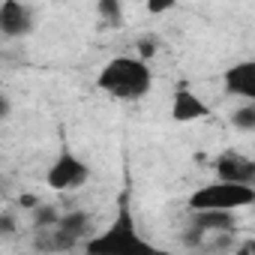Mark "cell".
I'll use <instances>...</instances> for the list:
<instances>
[{
	"mask_svg": "<svg viewBox=\"0 0 255 255\" xmlns=\"http://www.w3.org/2000/svg\"><path fill=\"white\" fill-rule=\"evenodd\" d=\"M231 246H234V237H231V231H213V240H210V243H204L201 249L222 252V249H231Z\"/></svg>",
	"mask_w": 255,
	"mask_h": 255,
	"instance_id": "cell-15",
	"label": "cell"
},
{
	"mask_svg": "<svg viewBox=\"0 0 255 255\" xmlns=\"http://www.w3.org/2000/svg\"><path fill=\"white\" fill-rule=\"evenodd\" d=\"M174 3H177V0H147V12L150 15H162V12L174 9Z\"/></svg>",
	"mask_w": 255,
	"mask_h": 255,
	"instance_id": "cell-16",
	"label": "cell"
},
{
	"mask_svg": "<svg viewBox=\"0 0 255 255\" xmlns=\"http://www.w3.org/2000/svg\"><path fill=\"white\" fill-rule=\"evenodd\" d=\"M87 180H90V168H87V162H81L69 147L60 150V156L51 162V168H48V174H45V183H48L54 192H72V189H81Z\"/></svg>",
	"mask_w": 255,
	"mask_h": 255,
	"instance_id": "cell-5",
	"label": "cell"
},
{
	"mask_svg": "<svg viewBox=\"0 0 255 255\" xmlns=\"http://www.w3.org/2000/svg\"><path fill=\"white\" fill-rule=\"evenodd\" d=\"M96 9L105 21H120V0H96Z\"/></svg>",
	"mask_w": 255,
	"mask_h": 255,
	"instance_id": "cell-13",
	"label": "cell"
},
{
	"mask_svg": "<svg viewBox=\"0 0 255 255\" xmlns=\"http://www.w3.org/2000/svg\"><path fill=\"white\" fill-rule=\"evenodd\" d=\"M153 54H156V39H153V36H144V39L138 42V57L150 60Z\"/></svg>",
	"mask_w": 255,
	"mask_h": 255,
	"instance_id": "cell-18",
	"label": "cell"
},
{
	"mask_svg": "<svg viewBox=\"0 0 255 255\" xmlns=\"http://www.w3.org/2000/svg\"><path fill=\"white\" fill-rule=\"evenodd\" d=\"M12 114V105H9V96L3 93V96H0V117H9Z\"/></svg>",
	"mask_w": 255,
	"mask_h": 255,
	"instance_id": "cell-20",
	"label": "cell"
},
{
	"mask_svg": "<svg viewBox=\"0 0 255 255\" xmlns=\"http://www.w3.org/2000/svg\"><path fill=\"white\" fill-rule=\"evenodd\" d=\"M249 204H255V186L252 183H231V180H219V177H216V183L201 186L189 198L192 210H207V207L237 210V207H249Z\"/></svg>",
	"mask_w": 255,
	"mask_h": 255,
	"instance_id": "cell-4",
	"label": "cell"
},
{
	"mask_svg": "<svg viewBox=\"0 0 255 255\" xmlns=\"http://www.w3.org/2000/svg\"><path fill=\"white\" fill-rule=\"evenodd\" d=\"M192 222L198 228H204L207 234H213V231H231L237 219H234V210L207 207V210H192Z\"/></svg>",
	"mask_w": 255,
	"mask_h": 255,
	"instance_id": "cell-10",
	"label": "cell"
},
{
	"mask_svg": "<svg viewBox=\"0 0 255 255\" xmlns=\"http://www.w3.org/2000/svg\"><path fill=\"white\" fill-rule=\"evenodd\" d=\"M93 231V219L87 210H69L60 216L54 228H36L33 249L36 252H69Z\"/></svg>",
	"mask_w": 255,
	"mask_h": 255,
	"instance_id": "cell-3",
	"label": "cell"
},
{
	"mask_svg": "<svg viewBox=\"0 0 255 255\" xmlns=\"http://www.w3.org/2000/svg\"><path fill=\"white\" fill-rule=\"evenodd\" d=\"M147 63L150 60H144V57H123V54L111 57L102 66V72L96 78V87L102 93L114 96V99L135 102V99L147 96L150 87H153V72H150Z\"/></svg>",
	"mask_w": 255,
	"mask_h": 255,
	"instance_id": "cell-1",
	"label": "cell"
},
{
	"mask_svg": "<svg viewBox=\"0 0 255 255\" xmlns=\"http://www.w3.org/2000/svg\"><path fill=\"white\" fill-rule=\"evenodd\" d=\"M204 234H207V231H204V228H198V225L192 222V225H189V228H186V231L180 234V240H183V246L201 249V246H204Z\"/></svg>",
	"mask_w": 255,
	"mask_h": 255,
	"instance_id": "cell-14",
	"label": "cell"
},
{
	"mask_svg": "<svg viewBox=\"0 0 255 255\" xmlns=\"http://www.w3.org/2000/svg\"><path fill=\"white\" fill-rule=\"evenodd\" d=\"M222 81H225V90L231 96L255 102V60H243V63L228 66L225 75H222Z\"/></svg>",
	"mask_w": 255,
	"mask_h": 255,
	"instance_id": "cell-9",
	"label": "cell"
},
{
	"mask_svg": "<svg viewBox=\"0 0 255 255\" xmlns=\"http://www.w3.org/2000/svg\"><path fill=\"white\" fill-rule=\"evenodd\" d=\"M0 30L9 39L27 36L33 30V9L24 6L21 0H3L0 3Z\"/></svg>",
	"mask_w": 255,
	"mask_h": 255,
	"instance_id": "cell-6",
	"label": "cell"
},
{
	"mask_svg": "<svg viewBox=\"0 0 255 255\" xmlns=\"http://www.w3.org/2000/svg\"><path fill=\"white\" fill-rule=\"evenodd\" d=\"M216 168V177L219 180H231V183H252L255 186V159L249 156H240V153H222L216 156L213 162Z\"/></svg>",
	"mask_w": 255,
	"mask_h": 255,
	"instance_id": "cell-7",
	"label": "cell"
},
{
	"mask_svg": "<svg viewBox=\"0 0 255 255\" xmlns=\"http://www.w3.org/2000/svg\"><path fill=\"white\" fill-rule=\"evenodd\" d=\"M30 213H33V228H54L63 216L54 204H36Z\"/></svg>",
	"mask_w": 255,
	"mask_h": 255,
	"instance_id": "cell-11",
	"label": "cell"
},
{
	"mask_svg": "<svg viewBox=\"0 0 255 255\" xmlns=\"http://www.w3.org/2000/svg\"><path fill=\"white\" fill-rule=\"evenodd\" d=\"M84 249L93 252V255H102V252L126 255V252H147L150 249V243L144 237H138V225H135V216H132V207H129V195L126 192L117 201V216L108 225V231L93 237V240H87Z\"/></svg>",
	"mask_w": 255,
	"mask_h": 255,
	"instance_id": "cell-2",
	"label": "cell"
},
{
	"mask_svg": "<svg viewBox=\"0 0 255 255\" xmlns=\"http://www.w3.org/2000/svg\"><path fill=\"white\" fill-rule=\"evenodd\" d=\"M0 237H15V219L12 213H0Z\"/></svg>",
	"mask_w": 255,
	"mask_h": 255,
	"instance_id": "cell-17",
	"label": "cell"
},
{
	"mask_svg": "<svg viewBox=\"0 0 255 255\" xmlns=\"http://www.w3.org/2000/svg\"><path fill=\"white\" fill-rule=\"evenodd\" d=\"M231 126H234V129H243V132L255 129V102H252V105L237 108V111L231 114Z\"/></svg>",
	"mask_w": 255,
	"mask_h": 255,
	"instance_id": "cell-12",
	"label": "cell"
},
{
	"mask_svg": "<svg viewBox=\"0 0 255 255\" xmlns=\"http://www.w3.org/2000/svg\"><path fill=\"white\" fill-rule=\"evenodd\" d=\"M18 204H21V207H27V210H33V207H36V204H42V201H39L36 195H21V198H18Z\"/></svg>",
	"mask_w": 255,
	"mask_h": 255,
	"instance_id": "cell-19",
	"label": "cell"
},
{
	"mask_svg": "<svg viewBox=\"0 0 255 255\" xmlns=\"http://www.w3.org/2000/svg\"><path fill=\"white\" fill-rule=\"evenodd\" d=\"M237 249H240V252H255V240H246V243H240Z\"/></svg>",
	"mask_w": 255,
	"mask_h": 255,
	"instance_id": "cell-21",
	"label": "cell"
},
{
	"mask_svg": "<svg viewBox=\"0 0 255 255\" xmlns=\"http://www.w3.org/2000/svg\"><path fill=\"white\" fill-rule=\"evenodd\" d=\"M171 117L177 123H192V120H201L207 117V105L198 93H192L189 84H177L174 87V99H171Z\"/></svg>",
	"mask_w": 255,
	"mask_h": 255,
	"instance_id": "cell-8",
	"label": "cell"
}]
</instances>
